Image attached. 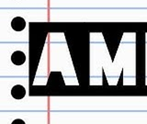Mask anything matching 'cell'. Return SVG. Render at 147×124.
Wrapping results in <instances>:
<instances>
[{
	"label": "cell",
	"instance_id": "obj_1",
	"mask_svg": "<svg viewBox=\"0 0 147 124\" xmlns=\"http://www.w3.org/2000/svg\"><path fill=\"white\" fill-rule=\"evenodd\" d=\"M11 62L15 65H22L26 62V55L21 51H16L11 55Z\"/></svg>",
	"mask_w": 147,
	"mask_h": 124
},
{
	"label": "cell",
	"instance_id": "obj_2",
	"mask_svg": "<svg viewBox=\"0 0 147 124\" xmlns=\"http://www.w3.org/2000/svg\"><path fill=\"white\" fill-rule=\"evenodd\" d=\"M26 27V21L21 17L14 18L11 21V28L15 31H22Z\"/></svg>",
	"mask_w": 147,
	"mask_h": 124
},
{
	"label": "cell",
	"instance_id": "obj_3",
	"mask_svg": "<svg viewBox=\"0 0 147 124\" xmlns=\"http://www.w3.org/2000/svg\"><path fill=\"white\" fill-rule=\"evenodd\" d=\"M26 90L24 88V86H22L20 85H16L15 86H13V88L11 89V95L14 98L16 99H21L25 96Z\"/></svg>",
	"mask_w": 147,
	"mask_h": 124
}]
</instances>
